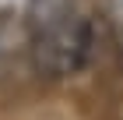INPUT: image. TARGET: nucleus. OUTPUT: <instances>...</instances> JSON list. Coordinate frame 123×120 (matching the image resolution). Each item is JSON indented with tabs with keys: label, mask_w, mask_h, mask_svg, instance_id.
Listing matches in <instances>:
<instances>
[{
	"label": "nucleus",
	"mask_w": 123,
	"mask_h": 120,
	"mask_svg": "<svg viewBox=\"0 0 123 120\" xmlns=\"http://www.w3.org/2000/svg\"><path fill=\"white\" fill-rule=\"evenodd\" d=\"M32 64L42 78L63 81L88 71L102 49V21L77 0H32Z\"/></svg>",
	"instance_id": "1"
},
{
	"label": "nucleus",
	"mask_w": 123,
	"mask_h": 120,
	"mask_svg": "<svg viewBox=\"0 0 123 120\" xmlns=\"http://www.w3.org/2000/svg\"><path fill=\"white\" fill-rule=\"evenodd\" d=\"M116 53H120V60H123V7H116Z\"/></svg>",
	"instance_id": "2"
}]
</instances>
